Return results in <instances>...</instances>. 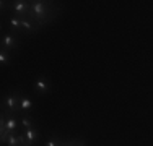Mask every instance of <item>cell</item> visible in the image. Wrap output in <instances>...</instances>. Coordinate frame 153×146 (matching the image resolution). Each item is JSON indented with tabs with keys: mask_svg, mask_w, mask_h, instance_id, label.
I'll use <instances>...</instances> for the list:
<instances>
[{
	"mask_svg": "<svg viewBox=\"0 0 153 146\" xmlns=\"http://www.w3.org/2000/svg\"><path fill=\"white\" fill-rule=\"evenodd\" d=\"M34 89L38 91L39 94H46L47 91L51 89V85L44 76H39V78H36V81H34Z\"/></svg>",
	"mask_w": 153,
	"mask_h": 146,
	"instance_id": "6da1fadb",
	"label": "cell"
},
{
	"mask_svg": "<svg viewBox=\"0 0 153 146\" xmlns=\"http://www.w3.org/2000/svg\"><path fill=\"white\" fill-rule=\"evenodd\" d=\"M33 107V101L28 97H20V109L21 111H31Z\"/></svg>",
	"mask_w": 153,
	"mask_h": 146,
	"instance_id": "ba28073f",
	"label": "cell"
},
{
	"mask_svg": "<svg viewBox=\"0 0 153 146\" xmlns=\"http://www.w3.org/2000/svg\"><path fill=\"white\" fill-rule=\"evenodd\" d=\"M21 127H23L25 130L33 128V122H31V119H30V117H23V119H21Z\"/></svg>",
	"mask_w": 153,
	"mask_h": 146,
	"instance_id": "8fae6325",
	"label": "cell"
},
{
	"mask_svg": "<svg viewBox=\"0 0 153 146\" xmlns=\"http://www.w3.org/2000/svg\"><path fill=\"white\" fill-rule=\"evenodd\" d=\"M8 60H10V55L5 52V50H2V52H0V63L7 65V63H8Z\"/></svg>",
	"mask_w": 153,
	"mask_h": 146,
	"instance_id": "7c38bea8",
	"label": "cell"
},
{
	"mask_svg": "<svg viewBox=\"0 0 153 146\" xmlns=\"http://www.w3.org/2000/svg\"><path fill=\"white\" fill-rule=\"evenodd\" d=\"M44 146H60V143L56 140V138H51V140H47L46 141V145Z\"/></svg>",
	"mask_w": 153,
	"mask_h": 146,
	"instance_id": "4fadbf2b",
	"label": "cell"
},
{
	"mask_svg": "<svg viewBox=\"0 0 153 146\" xmlns=\"http://www.w3.org/2000/svg\"><path fill=\"white\" fill-rule=\"evenodd\" d=\"M2 42H3V47H7V49H13V47H16V39L13 34H5L2 38Z\"/></svg>",
	"mask_w": 153,
	"mask_h": 146,
	"instance_id": "52a82bcc",
	"label": "cell"
},
{
	"mask_svg": "<svg viewBox=\"0 0 153 146\" xmlns=\"http://www.w3.org/2000/svg\"><path fill=\"white\" fill-rule=\"evenodd\" d=\"M5 107L8 109L10 112H16L20 109V101H18L16 94H8L5 97Z\"/></svg>",
	"mask_w": 153,
	"mask_h": 146,
	"instance_id": "7a4b0ae2",
	"label": "cell"
},
{
	"mask_svg": "<svg viewBox=\"0 0 153 146\" xmlns=\"http://www.w3.org/2000/svg\"><path fill=\"white\" fill-rule=\"evenodd\" d=\"M16 119L13 115H8L5 119V131H7V135L8 133H15V130H16Z\"/></svg>",
	"mask_w": 153,
	"mask_h": 146,
	"instance_id": "5b68a950",
	"label": "cell"
},
{
	"mask_svg": "<svg viewBox=\"0 0 153 146\" xmlns=\"http://www.w3.org/2000/svg\"><path fill=\"white\" fill-rule=\"evenodd\" d=\"M21 29H25V31H33V29H34V26H33L31 21L23 20V18H21Z\"/></svg>",
	"mask_w": 153,
	"mask_h": 146,
	"instance_id": "30bf717a",
	"label": "cell"
},
{
	"mask_svg": "<svg viewBox=\"0 0 153 146\" xmlns=\"http://www.w3.org/2000/svg\"><path fill=\"white\" fill-rule=\"evenodd\" d=\"M31 10H33V18H42L46 13V7L42 2H33Z\"/></svg>",
	"mask_w": 153,
	"mask_h": 146,
	"instance_id": "3957f363",
	"label": "cell"
},
{
	"mask_svg": "<svg viewBox=\"0 0 153 146\" xmlns=\"http://www.w3.org/2000/svg\"><path fill=\"white\" fill-rule=\"evenodd\" d=\"M23 136L26 138V145H28V146H31V145L39 138V131L36 130L34 127H33V128H28V130H25V131H23Z\"/></svg>",
	"mask_w": 153,
	"mask_h": 146,
	"instance_id": "277c9868",
	"label": "cell"
},
{
	"mask_svg": "<svg viewBox=\"0 0 153 146\" xmlns=\"http://www.w3.org/2000/svg\"><path fill=\"white\" fill-rule=\"evenodd\" d=\"M8 24H10V28H12V29H21V18H18V16H10Z\"/></svg>",
	"mask_w": 153,
	"mask_h": 146,
	"instance_id": "9c48e42d",
	"label": "cell"
},
{
	"mask_svg": "<svg viewBox=\"0 0 153 146\" xmlns=\"http://www.w3.org/2000/svg\"><path fill=\"white\" fill-rule=\"evenodd\" d=\"M12 8L15 10L16 15H23L28 12V8H30V5H28L26 2H13L12 3Z\"/></svg>",
	"mask_w": 153,
	"mask_h": 146,
	"instance_id": "8992f818",
	"label": "cell"
}]
</instances>
